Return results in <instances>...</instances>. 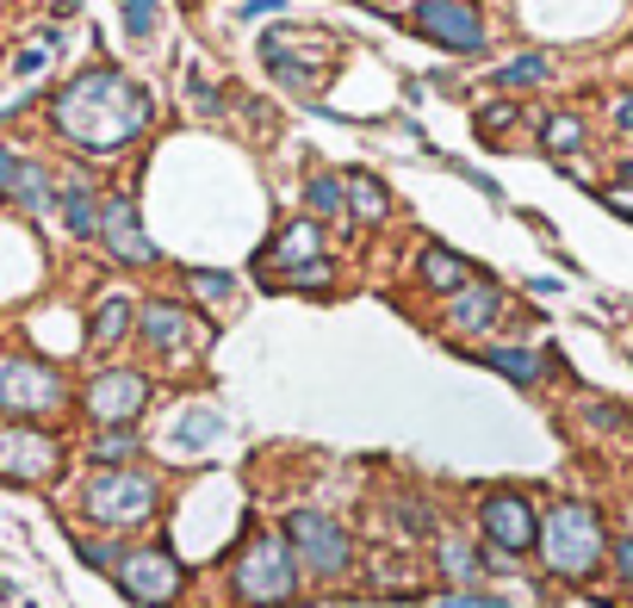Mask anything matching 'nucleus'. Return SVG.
Returning a JSON list of instances; mask_svg holds the SVG:
<instances>
[{"instance_id":"obj_24","label":"nucleus","mask_w":633,"mask_h":608,"mask_svg":"<svg viewBox=\"0 0 633 608\" xmlns=\"http://www.w3.org/2000/svg\"><path fill=\"white\" fill-rule=\"evenodd\" d=\"M547 75H553V56H547V50H528V56L497 69V87H535V81H547Z\"/></svg>"},{"instance_id":"obj_7","label":"nucleus","mask_w":633,"mask_h":608,"mask_svg":"<svg viewBox=\"0 0 633 608\" xmlns=\"http://www.w3.org/2000/svg\"><path fill=\"white\" fill-rule=\"evenodd\" d=\"M69 404V379L32 354H0V416H50V410Z\"/></svg>"},{"instance_id":"obj_4","label":"nucleus","mask_w":633,"mask_h":608,"mask_svg":"<svg viewBox=\"0 0 633 608\" xmlns=\"http://www.w3.org/2000/svg\"><path fill=\"white\" fill-rule=\"evenodd\" d=\"M280 534H286V546H292L299 571L316 577V584H335V577L354 571V534H349V522H335V515H323V509H292Z\"/></svg>"},{"instance_id":"obj_21","label":"nucleus","mask_w":633,"mask_h":608,"mask_svg":"<svg viewBox=\"0 0 633 608\" xmlns=\"http://www.w3.org/2000/svg\"><path fill=\"white\" fill-rule=\"evenodd\" d=\"M131 317H137V311H131V298H118V292L100 298L94 317H87V342H94V348H118L131 336Z\"/></svg>"},{"instance_id":"obj_25","label":"nucleus","mask_w":633,"mask_h":608,"mask_svg":"<svg viewBox=\"0 0 633 608\" xmlns=\"http://www.w3.org/2000/svg\"><path fill=\"white\" fill-rule=\"evenodd\" d=\"M224 435V416L218 410H187L175 429V447H211V441Z\"/></svg>"},{"instance_id":"obj_32","label":"nucleus","mask_w":633,"mask_h":608,"mask_svg":"<svg viewBox=\"0 0 633 608\" xmlns=\"http://www.w3.org/2000/svg\"><path fill=\"white\" fill-rule=\"evenodd\" d=\"M187 100H193V106H199V112H218V106H224V94H218V87H211L206 75H199V69H193V75H187Z\"/></svg>"},{"instance_id":"obj_20","label":"nucleus","mask_w":633,"mask_h":608,"mask_svg":"<svg viewBox=\"0 0 633 608\" xmlns=\"http://www.w3.org/2000/svg\"><path fill=\"white\" fill-rule=\"evenodd\" d=\"M435 559H442V577H447V584H478V577H491V559H485L473 540H459V534H442Z\"/></svg>"},{"instance_id":"obj_5","label":"nucleus","mask_w":633,"mask_h":608,"mask_svg":"<svg viewBox=\"0 0 633 608\" xmlns=\"http://www.w3.org/2000/svg\"><path fill=\"white\" fill-rule=\"evenodd\" d=\"M156 503H162V484H156V472H143V466L94 472L87 491H81V509L100 528H143L156 515Z\"/></svg>"},{"instance_id":"obj_8","label":"nucleus","mask_w":633,"mask_h":608,"mask_svg":"<svg viewBox=\"0 0 633 608\" xmlns=\"http://www.w3.org/2000/svg\"><path fill=\"white\" fill-rule=\"evenodd\" d=\"M478 534L491 546V559H522L540 540V509L522 491H485L478 497Z\"/></svg>"},{"instance_id":"obj_18","label":"nucleus","mask_w":633,"mask_h":608,"mask_svg":"<svg viewBox=\"0 0 633 608\" xmlns=\"http://www.w3.org/2000/svg\"><path fill=\"white\" fill-rule=\"evenodd\" d=\"M342 205H349L361 224H380L385 212H392V193H385L366 168H349V174H342Z\"/></svg>"},{"instance_id":"obj_39","label":"nucleus","mask_w":633,"mask_h":608,"mask_svg":"<svg viewBox=\"0 0 633 608\" xmlns=\"http://www.w3.org/2000/svg\"><path fill=\"white\" fill-rule=\"evenodd\" d=\"M621 181H627V187H633V162H627V168H621Z\"/></svg>"},{"instance_id":"obj_14","label":"nucleus","mask_w":633,"mask_h":608,"mask_svg":"<svg viewBox=\"0 0 633 608\" xmlns=\"http://www.w3.org/2000/svg\"><path fill=\"white\" fill-rule=\"evenodd\" d=\"M0 193L19 199L25 212H50V205H56V181H50V168L13 156V150H0Z\"/></svg>"},{"instance_id":"obj_15","label":"nucleus","mask_w":633,"mask_h":608,"mask_svg":"<svg viewBox=\"0 0 633 608\" xmlns=\"http://www.w3.org/2000/svg\"><path fill=\"white\" fill-rule=\"evenodd\" d=\"M497 317H504V292H497L491 280H473V286H459V292L447 298V329H454V336L497 329Z\"/></svg>"},{"instance_id":"obj_17","label":"nucleus","mask_w":633,"mask_h":608,"mask_svg":"<svg viewBox=\"0 0 633 608\" xmlns=\"http://www.w3.org/2000/svg\"><path fill=\"white\" fill-rule=\"evenodd\" d=\"M416 274H423V286H428V292H447V298H454L459 286H473V274H478V267L466 261V255H454V249H442V243H435V249H423Z\"/></svg>"},{"instance_id":"obj_11","label":"nucleus","mask_w":633,"mask_h":608,"mask_svg":"<svg viewBox=\"0 0 633 608\" xmlns=\"http://www.w3.org/2000/svg\"><path fill=\"white\" fill-rule=\"evenodd\" d=\"M411 25L428 38V44L454 50V56H473V50H485V13H478L473 0H423L411 13Z\"/></svg>"},{"instance_id":"obj_22","label":"nucleus","mask_w":633,"mask_h":608,"mask_svg":"<svg viewBox=\"0 0 633 608\" xmlns=\"http://www.w3.org/2000/svg\"><path fill=\"white\" fill-rule=\"evenodd\" d=\"M485 367H491V373H504L509 385H540V373H547V360L535 354V348H485Z\"/></svg>"},{"instance_id":"obj_13","label":"nucleus","mask_w":633,"mask_h":608,"mask_svg":"<svg viewBox=\"0 0 633 608\" xmlns=\"http://www.w3.org/2000/svg\"><path fill=\"white\" fill-rule=\"evenodd\" d=\"M100 243H106L125 267H156L162 261V249L149 243V230H143L137 199H131V193H118V199L100 205Z\"/></svg>"},{"instance_id":"obj_27","label":"nucleus","mask_w":633,"mask_h":608,"mask_svg":"<svg viewBox=\"0 0 633 608\" xmlns=\"http://www.w3.org/2000/svg\"><path fill=\"white\" fill-rule=\"evenodd\" d=\"M125 7V25H131V38H149L162 25V0H118Z\"/></svg>"},{"instance_id":"obj_19","label":"nucleus","mask_w":633,"mask_h":608,"mask_svg":"<svg viewBox=\"0 0 633 608\" xmlns=\"http://www.w3.org/2000/svg\"><path fill=\"white\" fill-rule=\"evenodd\" d=\"M56 205H63V218L75 236L100 230V199H94V181H87V174H69L63 187H56Z\"/></svg>"},{"instance_id":"obj_10","label":"nucleus","mask_w":633,"mask_h":608,"mask_svg":"<svg viewBox=\"0 0 633 608\" xmlns=\"http://www.w3.org/2000/svg\"><path fill=\"white\" fill-rule=\"evenodd\" d=\"M63 472V441L32 429V422H13V429H0V478L13 484H44Z\"/></svg>"},{"instance_id":"obj_31","label":"nucleus","mask_w":633,"mask_h":608,"mask_svg":"<svg viewBox=\"0 0 633 608\" xmlns=\"http://www.w3.org/2000/svg\"><path fill=\"white\" fill-rule=\"evenodd\" d=\"M504 125H516V100H491V106L478 112V131H485V137H497Z\"/></svg>"},{"instance_id":"obj_23","label":"nucleus","mask_w":633,"mask_h":608,"mask_svg":"<svg viewBox=\"0 0 633 608\" xmlns=\"http://www.w3.org/2000/svg\"><path fill=\"white\" fill-rule=\"evenodd\" d=\"M137 447H143V441H137V429H100V435H94V447H87V460H94V472H118Z\"/></svg>"},{"instance_id":"obj_35","label":"nucleus","mask_w":633,"mask_h":608,"mask_svg":"<svg viewBox=\"0 0 633 608\" xmlns=\"http://www.w3.org/2000/svg\"><path fill=\"white\" fill-rule=\"evenodd\" d=\"M584 422H596V429H621V422H627V410H615V404H584Z\"/></svg>"},{"instance_id":"obj_34","label":"nucleus","mask_w":633,"mask_h":608,"mask_svg":"<svg viewBox=\"0 0 633 608\" xmlns=\"http://www.w3.org/2000/svg\"><path fill=\"white\" fill-rule=\"evenodd\" d=\"M609 565H615V577L633 590V534H621V540L609 546Z\"/></svg>"},{"instance_id":"obj_12","label":"nucleus","mask_w":633,"mask_h":608,"mask_svg":"<svg viewBox=\"0 0 633 608\" xmlns=\"http://www.w3.org/2000/svg\"><path fill=\"white\" fill-rule=\"evenodd\" d=\"M137 336L149 342V354H193V348L211 342L206 317L187 311V305H168V298H149L137 311Z\"/></svg>"},{"instance_id":"obj_2","label":"nucleus","mask_w":633,"mask_h":608,"mask_svg":"<svg viewBox=\"0 0 633 608\" xmlns=\"http://www.w3.org/2000/svg\"><path fill=\"white\" fill-rule=\"evenodd\" d=\"M540 565L559 577V584H590L602 565V553H609V534H602V515L590 509V503L565 497L553 503V509L540 515V540H535Z\"/></svg>"},{"instance_id":"obj_6","label":"nucleus","mask_w":633,"mask_h":608,"mask_svg":"<svg viewBox=\"0 0 633 608\" xmlns=\"http://www.w3.org/2000/svg\"><path fill=\"white\" fill-rule=\"evenodd\" d=\"M112 584L137 608H175L180 590H187V565L168 546H125L118 565H112Z\"/></svg>"},{"instance_id":"obj_1","label":"nucleus","mask_w":633,"mask_h":608,"mask_svg":"<svg viewBox=\"0 0 633 608\" xmlns=\"http://www.w3.org/2000/svg\"><path fill=\"white\" fill-rule=\"evenodd\" d=\"M50 125H56V137H69L87 156H112V150L137 143L143 131L156 125V100L125 69H87V75L56 87Z\"/></svg>"},{"instance_id":"obj_28","label":"nucleus","mask_w":633,"mask_h":608,"mask_svg":"<svg viewBox=\"0 0 633 608\" xmlns=\"http://www.w3.org/2000/svg\"><path fill=\"white\" fill-rule=\"evenodd\" d=\"M187 286H193V298H211V305L237 292V280H230V274H218V267H199V274H187Z\"/></svg>"},{"instance_id":"obj_37","label":"nucleus","mask_w":633,"mask_h":608,"mask_svg":"<svg viewBox=\"0 0 633 608\" xmlns=\"http://www.w3.org/2000/svg\"><path fill=\"white\" fill-rule=\"evenodd\" d=\"M602 199L615 205V212H633V187H609V193H602Z\"/></svg>"},{"instance_id":"obj_30","label":"nucleus","mask_w":633,"mask_h":608,"mask_svg":"<svg viewBox=\"0 0 633 608\" xmlns=\"http://www.w3.org/2000/svg\"><path fill=\"white\" fill-rule=\"evenodd\" d=\"M75 553H81V565H94V571H112L125 546H106V540H75Z\"/></svg>"},{"instance_id":"obj_33","label":"nucleus","mask_w":633,"mask_h":608,"mask_svg":"<svg viewBox=\"0 0 633 608\" xmlns=\"http://www.w3.org/2000/svg\"><path fill=\"white\" fill-rule=\"evenodd\" d=\"M330 274H335L330 261H304L299 274H286V280H292V286H304V292H323V286H330Z\"/></svg>"},{"instance_id":"obj_16","label":"nucleus","mask_w":633,"mask_h":608,"mask_svg":"<svg viewBox=\"0 0 633 608\" xmlns=\"http://www.w3.org/2000/svg\"><path fill=\"white\" fill-rule=\"evenodd\" d=\"M316 249H323V236H316V224H311V218L286 224V230L268 243V255H261V274H273V267H286V274H299L304 261H323Z\"/></svg>"},{"instance_id":"obj_29","label":"nucleus","mask_w":633,"mask_h":608,"mask_svg":"<svg viewBox=\"0 0 633 608\" xmlns=\"http://www.w3.org/2000/svg\"><path fill=\"white\" fill-rule=\"evenodd\" d=\"M304 205H311V212H342V181L316 174L311 187H304Z\"/></svg>"},{"instance_id":"obj_26","label":"nucleus","mask_w":633,"mask_h":608,"mask_svg":"<svg viewBox=\"0 0 633 608\" xmlns=\"http://www.w3.org/2000/svg\"><path fill=\"white\" fill-rule=\"evenodd\" d=\"M540 143H547L553 156H571V150H584V125H578L571 112H559V118H547V125H540Z\"/></svg>"},{"instance_id":"obj_3","label":"nucleus","mask_w":633,"mask_h":608,"mask_svg":"<svg viewBox=\"0 0 633 608\" xmlns=\"http://www.w3.org/2000/svg\"><path fill=\"white\" fill-rule=\"evenodd\" d=\"M299 584H304V571L292 559L286 534H249L237 565H230V590L249 608H292L299 602Z\"/></svg>"},{"instance_id":"obj_36","label":"nucleus","mask_w":633,"mask_h":608,"mask_svg":"<svg viewBox=\"0 0 633 608\" xmlns=\"http://www.w3.org/2000/svg\"><path fill=\"white\" fill-rule=\"evenodd\" d=\"M615 125H621V131H633V87L615 100Z\"/></svg>"},{"instance_id":"obj_38","label":"nucleus","mask_w":633,"mask_h":608,"mask_svg":"<svg viewBox=\"0 0 633 608\" xmlns=\"http://www.w3.org/2000/svg\"><path fill=\"white\" fill-rule=\"evenodd\" d=\"M75 7H81V0H56V13H75Z\"/></svg>"},{"instance_id":"obj_9","label":"nucleus","mask_w":633,"mask_h":608,"mask_svg":"<svg viewBox=\"0 0 633 608\" xmlns=\"http://www.w3.org/2000/svg\"><path fill=\"white\" fill-rule=\"evenodd\" d=\"M149 410V373L137 367H106V373L87 379V416L100 429H131V422Z\"/></svg>"}]
</instances>
